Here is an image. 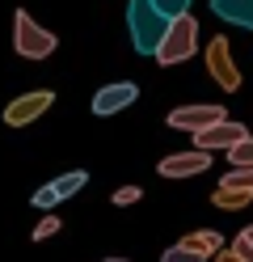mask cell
<instances>
[{
    "instance_id": "cell-1",
    "label": "cell",
    "mask_w": 253,
    "mask_h": 262,
    "mask_svg": "<svg viewBox=\"0 0 253 262\" xmlns=\"http://www.w3.org/2000/svg\"><path fill=\"white\" fill-rule=\"evenodd\" d=\"M127 30L140 55H156V47L169 30V17L156 9V0H127Z\"/></svg>"
},
{
    "instance_id": "cell-2",
    "label": "cell",
    "mask_w": 253,
    "mask_h": 262,
    "mask_svg": "<svg viewBox=\"0 0 253 262\" xmlns=\"http://www.w3.org/2000/svg\"><path fill=\"white\" fill-rule=\"evenodd\" d=\"M198 51V17H173L169 21V30H165V38H160V47H156V59L160 68H173V63H186Z\"/></svg>"
},
{
    "instance_id": "cell-3",
    "label": "cell",
    "mask_w": 253,
    "mask_h": 262,
    "mask_svg": "<svg viewBox=\"0 0 253 262\" xmlns=\"http://www.w3.org/2000/svg\"><path fill=\"white\" fill-rule=\"evenodd\" d=\"M55 47H59V38L51 34L47 26H38L26 9L13 13V51L21 55V59H47Z\"/></svg>"
},
{
    "instance_id": "cell-4",
    "label": "cell",
    "mask_w": 253,
    "mask_h": 262,
    "mask_svg": "<svg viewBox=\"0 0 253 262\" xmlns=\"http://www.w3.org/2000/svg\"><path fill=\"white\" fill-rule=\"evenodd\" d=\"M202 59H207V76H211L224 93H236V89H241V68H236V59H232V42H228L224 34H215V38L207 42Z\"/></svg>"
},
{
    "instance_id": "cell-5",
    "label": "cell",
    "mask_w": 253,
    "mask_h": 262,
    "mask_svg": "<svg viewBox=\"0 0 253 262\" xmlns=\"http://www.w3.org/2000/svg\"><path fill=\"white\" fill-rule=\"evenodd\" d=\"M228 119V110L224 106H211V102H194V106H177V110H169V127L173 131H190V136H198V131H207L215 123H224Z\"/></svg>"
},
{
    "instance_id": "cell-6",
    "label": "cell",
    "mask_w": 253,
    "mask_h": 262,
    "mask_svg": "<svg viewBox=\"0 0 253 262\" xmlns=\"http://www.w3.org/2000/svg\"><path fill=\"white\" fill-rule=\"evenodd\" d=\"M51 106H55V93H51V89H30V93L13 97V102L5 106V123L9 127H26L34 119H42Z\"/></svg>"
},
{
    "instance_id": "cell-7",
    "label": "cell",
    "mask_w": 253,
    "mask_h": 262,
    "mask_svg": "<svg viewBox=\"0 0 253 262\" xmlns=\"http://www.w3.org/2000/svg\"><path fill=\"white\" fill-rule=\"evenodd\" d=\"M207 169H211V152H202V148L169 152V157H160V165H156L160 178H198V173H207Z\"/></svg>"
},
{
    "instance_id": "cell-8",
    "label": "cell",
    "mask_w": 253,
    "mask_h": 262,
    "mask_svg": "<svg viewBox=\"0 0 253 262\" xmlns=\"http://www.w3.org/2000/svg\"><path fill=\"white\" fill-rule=\"evenodd\" d=\"M245 136H249L245 123L224 119V123H215V127H207V131H198V136H194V148H202V152H228L232 144H241Z\"/></svg>"
},
{
    "instance_id": "cell-9",
    "label": "cell",
    "mask_w": 253,
    "mask_h": 262,
    "mask_svg": "<svg viewBox=\"0 0 253 262\" xmlns=\"http://www.w3.org/2000/svg\"><path fill=\"white\" fill-rule=\"evenodd\" d=\"M135 97H140V85H131V80H118V85H101L93 93V114H118V110H127Z\"/></svg>"
},
{
    "instance_id": "cell-10",
    "label": "cell",
    "mask_w": 253,
    "mask_h": 262,
    "mask_svg": "<svg viewBox=\"0 0 253 262\" xmlns=\"http://www.w3.org/2000/svg\"><path fill=\"white\" fill-rule=\"evenodd\" d=\"M211 13L224 17V21H232V26L253 30V0H211Z\"/></svg>"
},
{
    "instance_id": "cell-11",
    "label": "cell",
    "mask_w": 253,
    "mask_h": 262,
    "mask_svg": "<svg viewBox=\"0 0 253 262\" xmlns=\"http://www.w3.org/2000/svg\"><path fill=\"white\" fill-rule=\"evenodd\" d=\"M177 245H186V250H194V254H202V258H215L219 250H224V237H219L215 228H194V233H186Z\"/></svg>"
},
{
    "instance_id": "cell-12",
    "label": "cell",
    "mask_w": 253,
    "mask_h": 262,
    "mask_svg": "<svg viewBox=\"0 0 253 262\" xmlns=\"http://www.w3.org/2000/svg\"><path fill=\"white\" fill-rule=\"evenodd\" d=\"M211 203L224 207V211H241V207L253 203V190H241V186H224V182H219V186L211 190Z\"/></svg>"
},
{
    "instance_id": "cell-13",
    "label": "cell",
    "mask_w": 253,
    "mask_h": 262,
    "mask_svg": "<svg viewBox=\"0 0 253 262\" xmlns=\"http://www.w3.org/2000/svg\"><path fill=\"white\" fill-rule=\"evenodd\" d=\"M232 169H253V136H245L241 144H232V148L224 152Z\"/></svg>"
},
{
    "instance_id": "cell-14",
    "label": "cell",
    "mask_w": 253,
    "mask_h": 262,
    "mask_svg": "<svg viewBox=\"0 0 253 262\" xmlns=\"http://www.w3.org/2000/svg\"><path fill=\"white\" fill-rule=\"evenodd\" d=\"M84 182H89V173H84V169H72V173H59V178H55V190H59V199H72Z\"/></svg>"
},
{
    "instance_id": "cell-15",
    "label": "cell",
    "mask_w": 253,
    "mask_h": 262,
    "mask_svg": "<svg viewBox=\"0 0 253 262\" xmlns=\"http://www.w3.org/2000/svg\"><path fill=\"white\" fill-rule=\"evenodd\" d=\"M59 228H63V220L55 216V211H47V216H42L38 224H34V241H47V237H55Z\"/></svg>"
},
{
    "instance_id": "cell-16",
    "label": "cell",
    "mask_w": 253,
    "mask_h": 262,
    "mask_svg": "<svg viewBox=\"0 0 253 262\" xmlns=\"http://www.w3.org/2000/svg\"><path fill=\"white\" fill-rule=\"evenodd\" d=\"M55 203H63V199H59V190H55V182H47V186H38V190H34V207L51 211Z\"/></svg>"
},
{
    "instance_id": "cell-17",
    "label": "cell",
    "mask_w": 253,
    "mask_h": 262,
    "mask_svg": "<svg viewBox=\"0 0 253 262\" xmlns=\"http://www.w3.org/2000/svg\"><path fill=\"white\" fill-rule=\"evenodd\" d=\"M190 5H194V0H156V9L165 13L169 21H173V17H186V13H190Z\"/></svg>"
},
{
    "instance_id": "cell-18",
    "label": "cell",
    "mask_w": 253,
    "mask_h": 262,
    "mask_svg": "<svg viewBox=\"0 0 253 262\" xmlns=\"http://www.w3.org/2000/svg\"><path fill=\"white\" fill-rule=\"evenodd\" d=\"M224 186H241V190H253V169H228L219 178Z\"/></svg>"
},
{
    "instance_id": "cell-19",
    "label": "cell",
    "mask_w": 253,
    "mask_h": 262,
    "mask_svg": "<svg viewBox=\"0 0 253 262\" xmlns=\"http://www.w3.org/2000/svg\"><path fill=\"white\" fill-rule=\"evenodd\" d=\"M160 262H207V258L194 254V250H186V245H173V250H165V254H160Z\"/></svg>"
},
{
    "instance_id": "cell-20",
    "label": "cell",
    "mask_w": 253,
    "mask_h": 262,
    "mask_svg": "<svg viewBox=\"0 0 253 262\" xmlns=\"http://www.w3.org/2000/svg\"><path fill=\"white\" fill-rule=\"evenodd\" d=\"M140 199H144L140 186H118L114 190V207H131V203H140Z\"/></svg>"
},
{
    "instance_id": "cell-21",
    "label": "cell",
    "mask_w": 253,
    "mask_h": 262,
    "mask_svg": "<svg viewBox=\"0 0 253 262\" xmlns=\"http://www.w3.org/2000/svg\"><path fill=\"white\" fill-rule=\"evenodd\" d=\"M215 262H245V258H241V254H236L232 245H228V250H219V254H215Z\"/></svg>"
},
{
    "instance_id": "cell-22",
    "label": "cell",
    "mask_w": 253,
    "mask_h": 262,
    "mask_svg": "<svg viewBox=\"0 0 253 262\" xmlns=\"http://www.w3.org/2000/svg\"><path fill=\"white\" fill-rule=\"evenodd\" d=\"M241 237H245V241L253 245V224H249V228H241Z\"/></svg>"
},
{
    "instance_id": "cell-23",
    "label": "cell",
    "mask_w": 253,
    "mask_h": 262,
    "mask_svg": "<svg viewBox=\"0 0 253 262\" xmlns=\"http://www.w3.org/2000/svg\"><path fill=\"white\" fill-rule=\"evenodd\" d=\"M106 262H131V258H106Z\"/></svg>"
}]
</instances>
